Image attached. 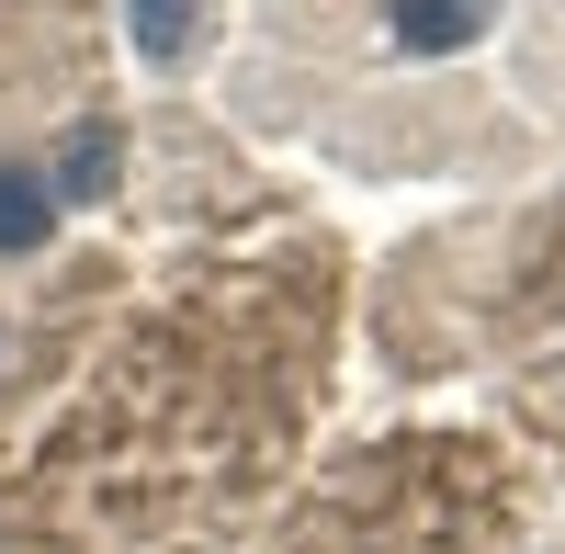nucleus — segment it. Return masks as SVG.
<instances>
[{
  "label": "nucleus",
  "mask_w": 565,
  "mask_h": 554,
  "mask_svg": "<svg viewBox=\"0 0 565 554\" xmlns=\"http://www.w3.org/2000/svg\"><path fill=\"white\" fill-rule=\"evenodd\" d=\"M23 238H45V193L34 181H0V249H23Z\"/></svg>",
  "instance_id": "1"
}]
</instances>
